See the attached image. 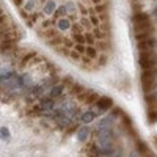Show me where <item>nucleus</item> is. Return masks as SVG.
Segmentation results:
<instances>
[{"label":"nucleus","mask_w":157,"mask_h":157,"mask_svg":"<svg viewBox=\"0 0 157 157\" xmlns=\"http://www.w3.org/2000/svg\"><path fill=\"white\" fill-rule=\"evenodd\" d=\"M35 8H36V2H35V0H29L27 5L24 6V10H29V11H33Z\"/></svg>","instance_id":"nucleus-7"},{"label":"nucleus","mask_w":157,"mask_h":157,"mask_svg":"<svg viewBox=\"0 0 157 157\" xmlns=\"http://www.w3.org/2000/svg\"><path fill=\"white\" fill-rule=\"evenodd\" d=\"M132 25H134V36H135V39L155 35L154 25H152V22H151V19L148 16V13L137 11L135 14L132 16Z\"/></svg>","instance_id":"nucleus-1"},{"label":"nucleus","mask_w":157,"mask_h":157,"mask_svg":"<svg viewBox=\"0 0 157 157\" xmlns=\"http://www.w3.org/2000/svg\"><path fill=\"white\" fill-rule=\"evenodd\" d=\"M57 29L61 30V32H66V30H72V25H71L69 19H66V17H60V19L57 21Z\"/></svg>","instance_id":"nucleus-4"},{"label":"nucleus","mask_w":157,"mask_h":157,"mask_svg":"<svg viewBox=\"0 0 157 157\" xmlns=\"http://www.w3.org/2000/svg\"><path fill=\"white\" fill-rule=\"evenodd\" d=\"M14 3H16L17 6H21V5H22V0H14Z\"/></svg>","instance_id":"nucleus-8"},{"label":"nucleus","mask_w":157,"mask_h":157,"mask_svg":"<svg viewBox=\"0 0 157 157\" xmlns=\"http://www.w3.org/2000/svg\"><path fill=\"white\" fill-rule=\"evenodd\" d=\"M138 63L141 71H157V54L155 50H146L138 54Z\"/></svg>","instance_id":"nucleus-2"},{"label":"nucleus","mask_w":157,"mask_h":157,"mask_svg":"<svg viewBox=\"0 0 157 157\" xmlns=\"http://www.w3.org/2000/svg\"><path fill=\"white\" fill-rule=\"evenodd\" d=\"M55 8H57V5H55L54 0H47L43 6V11H44V14H52V13L55 11Z\"/></svg>","instance_id":"nucleus-6"},{"label":"nucleus","mask_w":157,"mask_h":157,"mask_svg":"<svg viewBox=\"0 0 157 157\" xmlns=\"http://www.w3.org/2000/svg\"><path fill=\"white\" fill-rule=\"evenodd\" d=\"M96 104H98V107L101 110H107V109L112 107V99L110 98H99Z\"/></svg>","instance_id":"nucleus-5"},{"label":"nucleus","mask_w":157,"mask_h":157,"mask_svg":"<svg viewBox=\"0 0 157 157\" xmlns=\"http://www.w3.org/2000/svg\"><path fill=\"white\" fill-rule=\"evenodd\" d=\"M155 46H157L155 35H151V36H145V38L137 39V47H138V52L155 50Z\"/></svg>","instance_id":"nucleus-3"}]
</instances>
